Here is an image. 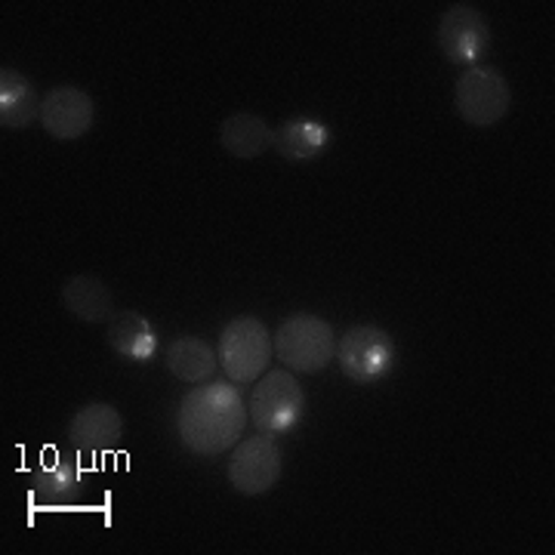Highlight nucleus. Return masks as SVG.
I'll list each match as a JSON object with an SVG mask.
<instances>
[{"label":"nucleus","mask_w":555,"mask_h":555,"mask_svg":"<svg viewBox=\"0 0 555 555\" xmlns=\"http://www.w3.org/2000/svg\"><path fill=\"white\" fill-rule=\"evenodd\" d=\"M182 444L198 456H217L238 444L247 426V408L235 386L204 383L182 398L177 414Z\"/></svg>","instance_id":"obj_1"},{"label":"nucleus","mask_w":555,"mask_h":555,"mask_svg":"<svg viewBox=\"0 0 555 555\" xmlns=\"http://www.w3.org/2000/svg\"><path fill=\"white\" fill-rule=\"evenodd\" d=\"M275 356L284 367L297 374H318L337 358L334 327L318 315H291L275 334Z\"/></svg>","instance_id":"obj_2"},{"label":"nucleus","mask_w":555,"mask_h":555,"mask_svg":"<svg viewBox=\"0 0 555 555\" xmlns=\"http://www.w3.org/2000/svg\"><path fill=\"white\" fill-rule=\"evenodd\" d=\"M217 356L225 377L235 383H254L266 374L275 356V343L259 318H232L219 334Z\"/></svg>","instance_id":"obj_3"},{"label":"nucleus","mask_w":555,"mask_h":555,"mask_svg":"<svg viewBox=\"0 0 555 555\" xmlns=\"http://www.w3.org/2000/svg\"><path fill=\"white\" fill-rule=\"evenodd\" d=\"M454 105L456 115L466 124H473L478 130H488V127H494L506 118L513 108L509 80L491 65H473L456 80Z\"/></svg>","instance_id":"obj_4"},{"label":"nucleus","mask_w":555,"mask_h":555,"mask_svg":"<svg viewBox=\"0 0 555 555\" xmlns=\"http://www.w3.org/2000/svg\"><path fill=\"white\" fill-rule=\"evenodd\" d=\"M396 339L383 327L356 324L337 339V361L352 383H377L396 367Z\"/></svg>","instance_id":"obj_5"},{"label":"nucleus","mask_w":555,"mask_h":555,"mask_svg":"<svg viewBox=\"0 0 555 555\" xmlns=\"http://www.w3.org/2000/svg\"><path fill=\"white\" fill-rule=\"evenodd\" d=\"M302 411H306V396L291 371H272L259 377L254 398H250V416L262 436L291 433Z\"/></svg>","instance_id":"obj_6"},{"label":"nucleus","mask_w":555,"mask_h":555,"mask_svg":"<svg viewBox=\"0 0 555 555\" xmlns=\"http://www.w3.org/2000/svg\"><path fill=\"white\" fill-rule=\"evenodd\" d=\"M438 43H441V53L454 65L473 68L491 47V25L476 7L454 3L438 20Z\"/></svg>","instance_id":"obj_7"},{"label":"nucleus","mask_w":555,"mask_h":555,"mask_svg":"<svg viewBox=\"0 0 555 555\" xmlns=\"http://www.w3.org/2000/svg\"><path fill=\"white\" fill-rule=\"evenodd\" d=\"M281 478V451L272 436L247 438L232 451L229 460V481L244 496H259L272 491Z\"/></svg>","instance_id":"obj_8"},{"label":"nucleus","mask_w":555,"mask_h":555,"mask_svg":"<svg viewBox=\"0 0 555 555\" xmlns=\"http://www.w3.org/2000/svg\"><path fill=\"white\" fill-rule=\"evenodd\" d=\"M93 118H96V105L90 93L72 83L50 90L40 102V127L60 142L87 137L93 130Z\"/></svg>","instance_id":"obj_9"},{"label":"nucleus","mask_w":555,"mask_h":555,"mask_svg":"<svg viewBox=\"0 0 555 555\" xmlns=\"http://www.w3.org/2000/svg\"><path fill=\"white\" fill-rule=\"evenodd\" d=\"M120 436H124V416L118 414V408L105 401L83 404L68 423V441L80 454H108L120 444Z\"/></svg>","instance_id":"obj_10"},{"label":"nucleus","mask_w":555,"mask_h":555,"mask_svg":"<svg viewBox=\"0 0 555 555\" xmlns=\"http://www.w3.org/2000/svg\"><path fill=\"white\" fill-rule=\"evenodd\" d=\"M62 306L87 324H108L115 315V297L96 275H75L62 284Z\"/></svg>","instance_id":"obj_11"},{"label":"nucleus","mask_w":555,"mask_h":555,"mask_svg":"<svg viewBox=\"0 0 555 555\" xmlns=\"http://www.w3.org/2000/svg\"><path fill=\"white\" fill-rule=\"evenodd\" d=\"M105 339H108L112 352L130 358V361H145L158 349V334H155L152 321L139 312H130V309L112 315V321L105 324Z\"/></svg>","instance_id":"obj_12"},{"label":"nucleus","mask_w":555,"mask_h":555,"mask_svg":"<svg viewBox=\"0 0 555 555\" xmlns=\"http://www.w3.org/2000/svg\"><path fill=\"white\" fill-rule=\"evenodd\" d=\"M38 90L16 68H0V124L3 130H22L40 118Z\"/></svg>","instance_id":"obj_13"},{"label":"nucleus","mask_w":555,"mask_h":555,"mask_svg":"<svg viewBox=\"0 0 555 555\" xmlns=\"http://www.w3.org/2000/svg\"><path fill=\"white\" fill-rule=\"evenodd\" d=\"M219 142L235 158H259L275 145V130L259 115L238 112V115L225 118L222 130H219Z\"/></svg>","instance_id":"obj_14"},{"label":"nucleus","mask_w":555,"mask_h":555,"mask_svg":"<svg viewBox=\"0 0 555 555\" xmlns=\"http://www.w3.org/2000/svg\"><path fill=\"white\" fill-rule=\"evenodd\" d=\"M331 145V130L312 118L287 120L275 133V149L287 160H312Z\"/></svg>","instance_id":"obj_15"},{"label":"nucleus","mask_w":555,"mask_h":555,"mask_svg":"<svg viewBox=\"0 0 555 555\" xmlns=\"http://www.w3.org/2000/svg\"><path fill=\"white\" fill-rule=\"evenodd\" d=\"M167 367L170 374L185 383H207L217 371V352L198 337H179L167 349Z\"/></svg>","instance_id":"obj_16"},{"label":"nucleus","mask_w":555,"mask_h":555,"mask_svg":"<svg viewBox=\"0 0 555 555\" xmlns=\"http://www.w3.org/2000/svg\"><path fill=\"white\" fill-rule=\"evenodd\" d=\"M31 488H35V496L47 506H72L83 494V476L75 466L56 460L53 466H40Z\"/></svg>","instance_id":"obj_17"}]
</instances>
